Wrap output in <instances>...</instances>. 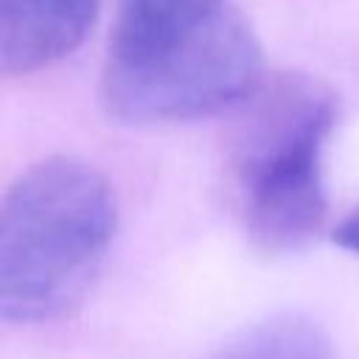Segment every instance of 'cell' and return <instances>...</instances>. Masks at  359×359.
I'll return each mask as SVG.
<instances>
[{"instance_id": "6da1fadb", "label": "cell", "mask_w": 359, "mask_h": 359, "mask_svg": "<svg viewBox=\"0 0 359 359\" xmlns=\"http://www.w3.org/2000/svg\"><path fill=\"white\" fill-rule=\"evenodd\" d=\"M118 230L109 180L76 157H45L6 191L0 210V314L48 323L84 297Z\"/></svg>"}, {"instance_id": "3957f363", "label": "cell", "mask_w": 359, "mask_h": 359, "mask_svg": "<svg viewBox=\"0 0 359 359\" xmlns=\"http://www.w3.org/2000/svg\"><path fill=\"white\" fill-rule=\"evenodd\" d=\"M264 79L250 20L230 3L129 50H107L101 107L132 126L182 123L236 109Z\"/></svg>"}, {"instance_id": "8992f818", "label": "cell", "mask_w": 359, "mask_h": 359, "mask_svg": "<svg viewBox=\"0 0 359 359\" xmlns=\"http://www.w3.org/2000/svg\"><path fill=\"white\" fill-rule=\"evenodd\" d=\"M227 0H118L107 50H129L180 31Z\"/></svg>"}, {"instance_id": "7a4b0ae2", "label": "cell", "mask_w": 359, "mask_h": 359, "mask_svg": "<svg viewBox=\"0 0 359 359\" xmlns=\"http://www.w3.org/2000/svg\"><path fill=\"white\" fill-rule=\"evenodd\" d=\"M337 95L306 73H272L236 107L230 174L250 238L266 252L306 247L325 224V151Z\"/></svg>"}, {"instance_id": "52a82bcc", "label": "cell", "mask_w": 359, "mask_h": 359, "mask_svg": "<svg viewBox=\"0 0 359 359\" xmlns=\"http://www.w3.org/2000/svg\"><path fill=\"white\" fill-rule=\"evenodd\" d=\"M331 238H334L337 247L359 255V210H353L345 219H339L334 224V230H331Z\"/></svg>"}, {"instance_id": "5b68a950", "label": "cell", "mask_w": 359, "mask_h": 359, "mask_svg": "<svg viewBox=\"0 0 359 359\" xmlns=\"http://www.w3.org/2000/svg\"><path fill=\"white\" fill-rule=\"evenodd\" d=\"M210 359H337L320 323L303 314H275L244 328Z\"/></svg>"}, {"instance_id": "277c9868", "label": "cell", "mask_w": 359, "mask_h": 359, "mask_svg": "<svg viewBox=\"0 0 359 359\" xmlns=\"http://www.w3.org/2000/svg\"><path fill=\"white\" fill-rule=\"evenodd\" d=\"M101 0H0V70L31 76L70 56L93 31Z\"/></svg>"}]
</instances>
